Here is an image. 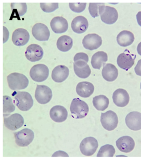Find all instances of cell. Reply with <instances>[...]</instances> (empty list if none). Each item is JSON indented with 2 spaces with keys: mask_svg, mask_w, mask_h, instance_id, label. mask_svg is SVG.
I'll return each instance as SVG.
<instances>
[{
  "mask_svg": "<svg viewBox=\"0 0 141 160\" xmlns=\"http://www.w3.org/2000/svg\"><path fill=\"white\" fill-rule=\"evenodd\" d=\"M9 87L13 90H22L26 88L29 84V80L25 75L14 72L7 77Z\"/></svg>",
  "mask_w": 141,
  "mask_h": 160,
  "instance_id": "obj_1",
  "label": "cell"
},
{
  "mask_svg": "<svg viewBox=\"0 0 141 160\" xmlns=\"http://www.w3.org/2000/svg\"><path fill=\"white\" fill-rule=\"evenodd\" d=\"M70 110L73 118L82 119L88 115L89 108L85 102L77 98L73 100L70 105Z\"/></svg>",
  "mask_w": 141,
  "mask_h": 160,
  "instance_id": "obj_2",
  "label": "cell"
},
{
  "mask_svg": "<svg viewBox=\"0 0 141 160\" xmlns=\"http://www.w3.org/2000/svg\"><path fill=\"white\" fill-rule=\"evenodd\" d=\"M14 103L20 110L27 111L33 106V100L30 93L25 92H15Z\"/></svg>",
  "mask_w": 141,
  "mask_h": 160,
  "instance_id": "obj_3",
  "label": "cell"
},
{
  "mask_svg": "<svg viewBox=\"0 0 141 160\" xmlns=\"http://www.w3.org/2000/svg\"><path fill=\"white\" fill-rule=\"evenodd\" d=\"M101 122L102 126L108 131H112L118 126V120L116 113L112 111L102 113Z\"/></svg>",
  "mask_w": 141,
  "mask_h": 160,
  "instance_id": "obj_4",
  "label": "cell"
},
{
  "mask_svg": "<svg viewBox=\"0 0 141 160\" xmlns=\"http://www.w3.org/2000/svg\"><path fill=\"white\" fill-rule=\"evenodd\" d=\"M29 75L34 81L38 82L44 81L49 75V69L43 64L34 65L31 69Z\"/></svg>",
  "mask_w": 141,
  "mask_h": 160,
  "instance_id": "obj_5",
  "label": "cell"
},
{
  "mask_svg": "<svg viewBox=\"0 0 141 160\" xmlns=\"http://www.w3.org/2000/svg\"><path fill=\"white\" fill-rule=\"evenodd\" d=\"M15 142L19 146H28L34 139V133L29 129H24L21 131L14 133Z\"/></svg>",
  "mask_w": 141,
  "mask_h": 160,
  "instance_id": "obj_6",
  "label": "cell"
},
{
  "mask_svg": "<svg viewBox=\"0 0 141 160\" xmlns=\"http://www.w3.org/2000/svg\"><path fill=\"white\" fill-rule=\"evenodd\" d=\"M98 146V141L95 138L93 137H88L82 141L79 148L82 154L87 157H90L94 154Z\"/></svg>",
  "mask_w": 141,
  "mask_h": 160,
  "instance_id": "obj_7",
  "label": "cell"
},
{
  "mask_svg": "<svg viewBox=\"0 0 141 160\" xmlns=\"http://www.w3.org/2000/svg\"><path fill=\"white\" fill-rule=\"evenodd\" d=\"M100 15L103 22L112 25L116 22L118 17V11L114 8L109 6H102Z\"/></svg>",
  "mask_w": 141,
  "mask_h": 160,
  "instance_id": "obj_8",
  "label": "cell"
},
{
  "mask_svg": "<svg viewBox=\"0 0 141 160\" xmlns=\"http://www.w3.org/2000/svg\"><path fill=\"white\" fill-rule=\"evenodd\" d=\"M52 92L47 86L37 85L35 91V97L38 103L46 104L50 102L52 98Z\"/></svg>",
  "mask_w": 141,
  "mask_h": 160,
  "instance_id": "obj_9",
  "label": "cell"
},
{
  "mask_svg": "<svg viewBox=\"0 0 141 160\" xmlns=\"http://www.w3.org/2000/svg\"><path fill=\"white\" fill-rule=\"evenodd\" d=\"M136 57L135 55L131 54L128 50L126 49L124 53L120 54L118 56L117 60L118 66L128 71L134 65Z\"/></svg>",
  "mask_w": 141,
  "mask_h": 160,
  "instance_id": "obj_10",
  "label": "cell"
},
{
  "mask_svg": "<svg viewBox=\"0 0 141 160\" xmlns=\"http://www.w3.org/2000/svg\"><path fill=\"white\" fill-rule=\"evenodd\" d=\"M4 122L5 126L9 130L15 131L23 126L24 123L23 118L18 113L4 117Z\"/></svg>",
  "mask_w": 141,
  "mask_h": 160,
  "instance_id": "obj_11",
  "label": "cell"
},
{
  "mask_svg": "<svg viewBox=\"0 0 141 160\" xmlns=\"http://www.w3.org/2000/svg\"><path fill=\"white\" fill-rule=\"evenodd\" d=\"M102 38L98 34H88L84 37L83 40V44L86 49L93 51L97 49L102 45Z\"/></svg>",
  "mask_w": 141,
  "mask_h": 160,
  "instance_id": "obj_12",
  "label": "cell"
},
{
  "mask_svg": "<svg viewBox=\"0 0 141 160\" xmlns=\"http://www.w3.org/2000/svg\"><path fill=\"white\" fill-rule=\"evenodd\" d=\"M43 51L41 46L37 44H32L28 46L25 52L27 59L32 62H36L42 59Z\"/></svg>",
  "mask_w": 141,
  "mask_h": 160,
  "instance_id": "obj_13",
  "label": "cell"
},
{
  "mask_svg": "<svg viewBox=\"0 0 141 160\" xmlns=\"http://www.w3.org/2000/svg\"><path fill=\"white\" fill-rule=\"evenodd\" d=\"M32 34L37 40L43 42L49 39L50 32L47 27L44 24L37 23L33 27Z\"/></svg>",
  "mask_w": 141,
  "mask_h": 160,
  "instance_id": "obj_14",
  "label": "cell"
},
{
  "mask_svg": "<svg viewBox=\"0 0 141 160\" xmlns=\"http://www.w3.org/2000/svg\"><path fill=\"white\" fill-rule=\"evenodd\" d=\"M125 123L131 130L138 131L141 130V113L137 111L130 112L126 116Z\"/></svg>",
  "mask_w": 141,
  "mask_h": 160,
  "instance_id": "obj_15",
  "label": "cell"
},
{
  "mask_svg": "<svg viewBox=\"0 0 141 160\" xmlns=\"http://www.w3.org/2000/svg\"><path fill=\"white\" fill-rule=\"evenodd\" d=\"M29 38L30 36L28 31L23 28L17 29L13 33L12 41L16 46L25 45L29 42Z\"/></svg>",
  "mask_w": 141,
  "mask_h": 160,
  "instance_id": "obj_16",
  "label": "cell"
},
{
  "mask_svg": "<svg viewBox=\"0 0 141 160\" xmlns=\"http://www.w3.org/2000/svg\"><path fill=\"white\" fill-rule=\"evenodd\" d=\"M88 62L84 61H74V72L77 76L80 78H87L90 75L91 70Z\"/></svg>",
  "mask_w": 141,
  "mask_h": 160,
  "instance_id": "obj_17",
  "label": "cell"
},
{
  "mask_svg": "<svg viewBox=\"0 0 141 160\" xmlns=\"http://www.w3.org/2000/svg\"><path fill=\"white\" fill-rule=\"evenodd\" d=\"M117 147L120 151L124 153H129L134 149L135 142L131 137L125 136L122 137L116 142Z\"/></svg>",
  "mask_w": 141,
  "mask_h": 160,
  "instance_id": "obj_18",
  "label": "cell"
},
{
  "mask_svg": "<svg viewBox=\"0 0 141 160\" xmlns=\"http://www.w3.org/2000/svg\"><path fill=\"white\" fill-rule=\"evenodd\" d=\"M113 99L114 103L118 107H124L129 103V96L125 89H118L113 93Z\"/></svg>",
  "mask_w": 141,
  "mask_h": 160,
  "instance_id": "obj_19",
  "label": "cell"
},
{
  "mask_svg": "<svg viewBox=\"0 0 141 160\" xmlns=\"http://www.w3.org/2000/svg\"><path fill=\"white\" fill-rule=\"evenodd\" d=\"M50 116L51 119L55 122H63L67 118L68 111L63 106H54L51 108L50 111Z\"/></svg>",
  "mask_w": 141,
  "mask_h": 160,
  "instance_id": "obj_20",
  "label": "cell"
},
{
  "mask_svg": "<svg viewBox=\"0 0 141 160\" xmlns=\"http://www.w3.org/2000/svg\"><path fill=\"white\" fill-rule=\"evenodd\" d=\"M51 27L54 32L62 34L66 32L68 28L67 20L62 17H56L51 20Z\"/></svg>",
  "mask_w": 141,
  "mask_h": 160,
  "instance_id": "obj_21",
  "label": "cell"
},
{
  "mask_svg": "<svg viewBox=\"0 0 141 160\" xmlns=\"http://www.w3.org/2000/svg\"><path fill=\"white\" fill-rule=\"evenodd\" d=\"M69 75L68 68L63 65L56 66L52 71V78L58 83L62 82L66 80Z\"/></svg>",
  "mask_w": 141,
  "mask_h": 160,
  "instance_id": "obj_22",
  "label": "cell"
},
{
  "mask_svg": "<svg viewBox=\"0 0 141 160\" xmlns=\"http://www.w3.org/2000/svg\"><path fill=\"white\" fill-rule=\"evenodd\" d=\"M89 26L88 20L83 16L76 17L73 20L71 28L74 32L77 34H82L86 32Z\"/></svg>",
  "mask_w": 141,
  "mask_h": 160,
  "instance_id": "obj_23",
  "label": "cell"
},
{
  "mask_svg": "<svg viewBox=\"0 0 141 160\" xmlns=\"http://www.w3.org/2000/svg\"><path fill=\"white\" fill-rule=\"evenodd\" d=\"M76 90L77 93L80 97L88 98L93 94L94 87L93 84L89 82H80L77 85Z\"/></svg>",
  "mask_w": 141,
  "mask_h": 160,
  "instance_id": "obj_24",
  "label": "cell"
},
{
  "mask_svg": "<svg viewBox=\"0 0 141 160\" xmlns=\"http://www.w3.org/2000/svg\"><path fill=\"white\" fill-rule=\"evenodd\" d=\"M102 75L104 79L107 81L113 82L117 78L118 71L114 65L108 63L103 66Z\"/></svg>",
  "mask_w": 141,
  "mask_h": 160,
  "instance_id": "obj_25",
  "label": "cell"
},
{
  "mask_svg": "<svg viewBox=\"0 0 141 160\" xmlns=\"http://www.w3.org/2000/svg\"><path fill=\"white\" fill-rule=\"evenodd\" d=\"M134 40V34L131 32L127 30L120 32L117 37L118 44L123 47H127L130 45Z\"/></svg>",
  "mask_w": 141,
  "mask_h": 160,
  "instance_id": "obj_26",
  "label": "cell"
},
{
  "mask_svg": "<svg viewBox=\"0 0 141 160\" xmlns=\"http://www.w3.org/2000/svg\"><path fill=\"white\" fill-rule=\"evenodd\" d=\"M107 53L103 52H98L93 55L91 60V64L93 68L100 70L108 61Z\"/></svg>",
  "mask_w": 141,
  "mask_h": 160,
  "instance_id": "obj_27",
  "label": "cell"
},
{
  "mask_svg": "<svg viewBox=\"0 0 141 160\" xmlns=\"http://www.w3.org/2000/svg\"><path fill=\"white\" fill-rule=\"evenodd\" d=\"M73 45V39L68 36H62L58 39L57 47L61 52H68L71 49Z\"/></svg>",
  "mask_w": 141,
  "mask_h": 160,
  "instance_id": "obj_28",
  "label": "cell"
},
{
  "mask_svg": "<svg viewBox=\"0 0 141 160\" xmlns=\"http://www.w3.org/2000/svg\"><path fill=\"white\" fill-rule=\"evenodd\" d=\"M93 105L98 111H104L108 108L109 100L103 95L96 96L93 99Z\"/></svg>",
  "mask_w": 141,
  "mask_h": 160,
  "instance_id": "obj_29",
  "label": "cell"
},
{
  "mask_svg": "<svg viewBox=\"0 0 141 160\" xmlns=\"http://www.w3.org/2000/svg\"><path fill=\"white\" fill-rule=\"evenodd\" d=\"M13 11L11 18H17L25 15L27 11L26 3H11Z\"/></svg>",
  "mask_w": 141,
  "mask_h": 160,
  "instance_id": "obj_30",
  "label": "cell"
},
{
  "mask_svg": "<svg viewBox=\"0 0 141 160\" xmlns=\"http://www.w3.org/2000/svg\"><path fill=\"white\" fill-rule=\"evenodd\" d=\"M4 116H8L15 111V108L13 103L12 98L8 96L3 97Z\"/></svg>",
  "mask_w": 141,
  "mask_h": 160,
  "instance_id": "obj_31",
  "label": "cell"
},
{
  "mask_svg": "<svg viewBox=\"0 0 141 160\" xmlns=\"http://www.w3.org/2000/svg\"><path fill=\"white\" fill-rule=\"evenodd\" d=\"M115 153L114 147L110 144H106L101 147L97 157H113Z\"/></svg>",
  "mask_w": 141,
  "mask_h": 160,
  "instance_id": "obj_32",
  "label": "cell"
},
{
  "mask_svg": "<svg viewBox=\"0 0 141 160\" xmlns=\"http://www.w3.org/2000/svg\"><path fill=\"white\" fill-rule=\"evenodd\" d=\"M103 5H105L104 3H89V11L91 16L94 18L99 16L101 9Z\"/></svg>",
  "mask_w": 141,
  "mask_h": 160,
  "instance_id": "obj_33",
  "label": "cell"
},
{
  "mask_svg": "<svg viewBox=\"0 0 141 160\" xmlns=\"http://www.w3.org/2000/svg\"><path fill=\"white\" fill-rule=\"evenodd\" d=\"M40 7L42 11L46 12H53L58 8V3H40Z\"/></svg>",
  "mask_w": 141,
  "mask_h": 160,
  "instance_id": "obj_34",
  "label": "cell"
},
{
  "mask_svg": "<svg viewBox=\"0 0 141 160\" xmlns=\"http://www.w3.org/2000/svg\"><path fill=\"white\" fill-rule=\"evenodd\" d=\"M87 3H69V7L73 11L77 13H80L85 10Z\"/></svg>",
  "mask_w": 141,
  "mask_h": 160,
  "instance_id": "obj_35",
  "label": "cell"
},
{
  "mask_svg": "<svg viewBox=\"0 0 141 160\" xmlns=\"http://www.w3.org/2000/svg\"><path fill=\"white\" fill-rule=\"evenodd\" d=\"M84 61L88 62L89 57L86 53H77L74 58V61Z\"/></svg>",
  "mask_w": 141,
  "mask_h": 160,
  "instance_id": "obj_36",
  "label": "cell"
},
{
  "mask_svg": "<svg viewBox=\"0 0 141 160\" xmlns=\"http://www.w3.org/2000/svg\"><path fill=\"white\" fill-rule=\"evenodd\" d=\"M134 71L137 75L141 76V59L138 61V64L134 68Z\"/></svg>",
  "mask_w": 141,
  "mask_h": 160,
  "instance_id": "obj_37",
  "label": "cell"
},
{
  "mask_svg": "<svg viewBox=\"0 0 141 160\" xmlns=\"http://www.w3.org/2000/svg\"><path fill=\"white\" fill-rule=\"evenodd\" d=\"M136 18L138 24L141 27V11L138 12L137 14Z\"/></svg>",
  "mask_w": 141,
  "mask_h": 160,
  "instance_id": "obj_38",
  "label": "cell"
},
{
  "mask_svg": "<svg viewBox=\"0 0 141 160\" xmlns=\"http://www.w3.org/2000/svg\"><path fill=\"white\" fill-rule=\"evenodd\" d=\"M137 51H138V53L141 56V42L138 44V47H137Z\"/></svg>",
  "mask_w": 141,
  "mask_h": 160,
  "instance_id": "obj_39",
  "label": "cell"
},
{
  "mask_svg": "<svg viewBox=\"0 0 141 160\" xmlns=\"http://www.w3.org/2000/svg\"><path fill=\"white\" fill-rule=\"evenodd\" d=\"M140 88H141V85H140Z\"/></svg>",
  "mask_w": 141,
  "mask_h": 160,
  "instance_id": "obj_40",
  "label": "cell"
}]
</instances>
